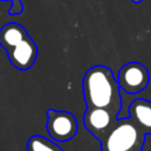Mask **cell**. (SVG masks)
Wrapping results in <instances>:
<instances>
[{"label": "cell", "mask_w": 151, "mask_h": 151, "mask_svg": "<svg viewBox=\"0 0 151 151\" xmlns=\"http://www.w3.org/2000/svg\"><path fill=\"white\" fill-rule=\"evenodd\" d=\"M83 93L87 107L105 109L114 116L120 110L119 84L106 66L97 65L86 71L83 78Z\"/></svg>", "instance_id": "cell-1"}, {"label": "cell", "mask_w": 151, "mask_h": 151, "mask_svg": "<svg viewBox=\"0 0 151 151\" xmlns=\"http://www.w3.org/2000/svg\"><path fill=\"white\" fill-rule=\"evenodd\" d=\"M46 114V129L53 140L64 143L76 136L78 123L72 113H70L68 111H57L51 109Z\"/></svg>", "instance_id": "cell-2"}, {"label": "cell", "mask_w": 151, "mask_h": 151, "mask_svg": "<svg viewBox=\"0 0 151 151\" xmlns=\"http://www.w3.org/2000/svg\"><path fill=\"white\" fill-rule=\"evenodd\" d=\"M138 140V129L130 119H122L107 134L106 151H130Z\"/></svg>", "instance_id": "cell-3"}, {"label": "cell", "mask_w": 151, "mask_h": 151, "mask_svg": "<svg viewBox=\"0 0 151 151\" xmlns=\"http://www.w3.org/2000/svg\"><path fill=\"white\" fill-rule=\"evenodd\" d=\"M149 71L146 67L137 61L125 64L118 73L119 87L130 94L138 93L143 91L149 84Z\"/></svg>", "instance_id": "cell-4"}, {"label": "cell", "mask_w": 151, "mask_h": 151, "mask_svg": "<svg viewBox=\"0 0 151 151\" xmlns=\"http://www.w3.org/2000/svg\"><path fill=\"white\" fill-rule=\"evenodd\" d=\"M6 52L9 61L15 68L20 71H26L33 66L38 55V47L28 35L18 45Z\"/></svg>", "instance_id": "cell-5"}, {"label": "cell", "mask_w": 151, "mask_h": 151, "mask_svg": "<svg viewBox=\"0 0 151 151\" xmlns=\"http://www.w3.org/2000/svg\"><path fill=\"white\" fill-rule=\"evenodd\" d=\"M116 116L109 110L98 107H87L83 122L85 127L97 138H101L113 124Z\"/></svg>", "instance_id": "cell-6"}, {"label": "cell", "mask_w": 151, "mask_h": 151, "mask_svg": "<svg viewBox=\"0 0 151 151\" xmlns=\"http://www.w3.org/2000/svg\"><path fill=\"white\" fill-rule=\"evenodd\" d=\"M27 37L28 34L21 25L17 22H8L0 29V45L8 51Z\"/></svg>", "instance_id": "cell-7"}, {"label": "cell", "mask_w": 151, "mask_h": 151, "mask_svg": "<svg viewBox=\"0 0 151 151\" xmlns=\"http://www.w3.org/2000/svg\"><path fill=\"white\" fill-rule=\"evenodd\" d=\"M130 116L142 126L151 129V101L144 99H136L129 109Z\"/></svg>", "instance_id": "cell-8"}, {"label": "cell", "mask_w": 151, "mask_h": 151, "mask_svg": "<svg viewBox=\"0 0 151 151\" xmlns=\"http://www.w3.org/2000/svg\"><path fill=\"white\" fill-rule=\"evenodd\" d=\"M27 151H63L55 143L42 136H32L27 140Z\"/></svg>", "instance_id": "cell-9"}, {"label": "cell", "mask_w": 151, "mask_h": 151, "mask_svg": "<svg viewBox=\"0 0 151 151\" xmlns=\"http://www.w3.org/2000/svg\"><path fill=\"white\" fill-rule=\"evenodd\" d=\"M142 151H151V133L150 132H147V133L144 134Z\"/></svg>", "instance_id": "cell-10"}, {"label": "cell", "mask_w": 151, "mask_h": 151, "mask_svg": "<svg viewBox=\"0 0 151 151\" xmlns=\"http://www.w3.org/2000/svg\"><path fill=\"white\" fill-rule=\"evenodd\" d=\"M131 1H132L133 4H140V2L143 1V0H131Z\"/></svg>", "instance_id": "cell-11"}]
</instances>
